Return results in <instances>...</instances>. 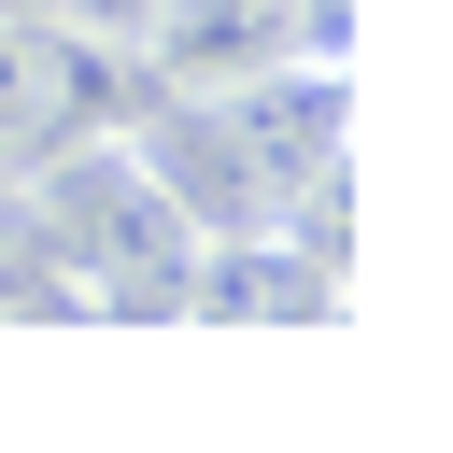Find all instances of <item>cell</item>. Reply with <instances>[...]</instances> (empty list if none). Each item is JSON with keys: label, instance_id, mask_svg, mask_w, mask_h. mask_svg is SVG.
Segmentation results:
<instances>
[{"label": "cell", "instance_id": "obj_3", "mask_svg": "<svg viewBox=\"0 0 453 453\" xmlns=\"http://www.w3.org/2000/svg\"><path fill=\"white\" fill-rule=\"evenodd\" d=\"M326 311H340V269L297 255L283 226L198 241V255H184V297H170V326H326Z\"/></svg>", "mask_w": 453, "mask_h": 453}, {"label": "cell", "instance_id": "obj_6", "mask_svg": "<svg viewBox=\"0 0 453 453\" xmlns=\"http://www.w3.org/2000/svg\"><path fill=\"white\" fill-rule=\"evenodd\" d=\"M0 297H28V283H14V269H0Z\"/></svg>", "mask_w": 453, "mask_h": 453}, {"label": "cell", "instance_id": "obj_2", "mask_svg": "<svg viewBox=\"0 0 453 453\" xmlns=\"http://www.w3.org/2000/svg\"><path fill=\"white\" fill-rule=\"evenodd\" d=\"M127 99H142V57L127 42L71 28V14H0V184L28 156L85 142V127H127Z\"/></svg>", "mask_w": 453, "mask_h": 453}, {"label": "cell", "instance_id": "obj_5", "mask_svg": "<svg viewBox=\"0 0 453 453\" xmlns=\"http://www.w3.org/2000/svg\"><path fill=\"white\" fill-rule=\"evenodd\" d=\"M42 14H71V28H99V42H127V28H142V0H42Z\"/></svg>", "mask_w": 453, "mask_h": 453}, {"label": "cell", "instance_id": "obj_1", "mask_svg": "<svg viewBox=\"0 0 453 453\" xmlns=\"http://www.w3.org/2000/svg\"><path fill=\"white\" fill-rule=\"evenodd\" d=\"M184 255H198V226H184L170 184L127 156V127H85V142H57V156H28V170L0 184V269H14L28 297L113 311V326H170Z\"/></svg>", "mask_w": 453, "mask_h": 453}, {"label": "cell", "instance_id": "obj_4", "mask_svg": "<svg viewBox=\"0 0 453 453\" xmlns=\"http://www.w3.org/2000/svg\"><path fill=\"white\" fill-rule=\"evenodd\" d=\"M127 57L142 85H226L255 57H297V0H142Z\"/></svg>", "mask_w": 453, "mask_h": 453}]
</instances>
